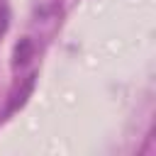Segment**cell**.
I'll return each mask as SVG.
<instances>
[{"label": "cell", "mask_w": 156, "mask_h": 156, "mask_svg": "<svg viewBox=\"0 0 156 156\" xmlns=\"http://www.w3.org/2000/svg\"><path fill=\"white\" fill-rule=\"evenodd\" d=\"M34 78H37L34 73H32V76H27V80L22 83V88H20V90L15 93V98H12V102H10V107H7V112H15V110H20V107H22V105L27 102V98H29V93L34 90Z\"/></svg>", "instance_id": "cell-2"}, {"label": "cell", "mask_w": 156, "mask_h": 156, "mask_svg": "<svg viewBox=\"0 0 156 156\" xmlns=\"http://www.w3.org/2000/svg\"><path fill=\"white\" fill-rule=\"evenodd\" d=\"M7 27H10V10H7V5L0 2V37L7 32Z\"/></svg>", "instance_id": "cell-3"}, {"label": "cell", "mask_w": 156, "mask_h": 156, "mask_svg": "<svg viewBox=\"0 0 156 156\" xmlns=\"http://www.w3.org/2000/svg\"><path fill=\"white\" fill-rule=\"evenodd\" d=\"M32 56H34V44H32L29 37H22L12 49V63L15 66H27L32 61Z\"/></svg>", "instance_id": "cell-1"}]
</instances>
